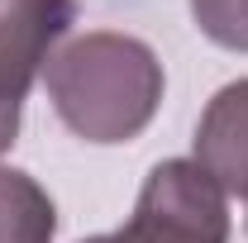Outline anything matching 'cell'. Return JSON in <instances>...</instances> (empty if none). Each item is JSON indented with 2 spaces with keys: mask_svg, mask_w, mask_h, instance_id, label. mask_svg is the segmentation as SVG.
<instances>
[{
  "mask_svg": "<svg viewBox=\"0 0 248 243\" xmlns=\"http://www.w3.org/2000/svg\"><path fill=\"white\" fill-rule=\"evenodd\" d=\"M196 29L205 33L215 48L248 53V0H186Z\"/></svg>",
  "mask_w": 248,
  "mask_h": 243,
  "instance_id": "cell-6",
  "label": "cell"
},
{
  "mask_svg": "<svg viewBox=\"0 0 248 243\" xmlns=\"http://www.w3.org/2000/svg\"><path fill=\"white\" fill-rule=\"evenodd\" d=\"M58 205L29 172L0 162V243H53Z\"/></svg>",
  "mask_w": 248,
  "mask_h": 243,
  "instance_id": "cell-5",
  "label": "cell"
},
{
  "mask_svg": "<svg viewBox=\"0 0 248 243\" xmlns=\"http://www.w3.org/2000/svg\"><path fill=\"white\" fill-rule=\"evenodd\" d=\"M72 24L77 0H0V152L15 143L24 95Z\"/></svg>",
  "mask_w": 248,
  "mask_h": 243,
  "instance_id": "cell-3",
  "label": "cell"
},
{
  "mask_svg": "<svg viewBox=\"0 0 248 243\" xmlns=\"http://www.w3.org/2000/svg\"><path fill=\"white\" fill-rule=\"evenodd\" d=\"M77 243H229V196L191 157H167L143 177L120 229Z\"/></svg>",
  "mask_w": 248,
  "mask_h": 243,
  "instance_id": "cell-2",
  "label": "cell"
},
{
  "mask_svg": "<svg viewBox=\"0 0 248 243\" xmlns=\"http://www.w3.org/2000/svg\"><path fill=\"white\" fill-rule=\"evenodd\" d=\"M43 86L58 120L100 148L134 143L157 120L167 72L157 53L120 29H91L58 43L43 67Z\"/></svg>",
  "mask_w": 248,
  "mask_h": 243,
  "instance_id": "cell-1",
  "label": "cell"
},
{
  "mask_svg": "<svg viewBox=\"0 0 248 243\" xmlns=\"http://www.w3.org/2000/svg\"><path fill=\"white\" fill-rule=\"evenodd\" d=\"M191 162L224 191L248 200V76L219 86L196 124Z\"/></svg>",
  "mask_w": 248,
  "mask_h": 243,
  "instance_id": "cell-4",
  "label": "cell"
}]
</instances>
